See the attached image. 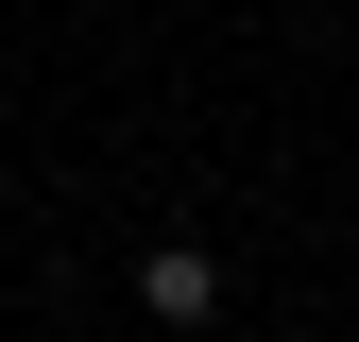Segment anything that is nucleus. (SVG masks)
<instances>
[{"label":"nucleus","mask_w":359,"mask_h":342,"mask_svg":"<svg viewBox=\"0 0 359 342\" xmlns=\"http://www.w3.org/2000/svg\"><path fill=\"white\" fill-rule=\"evenodd\" d=\"M137 308H154V325H222V256H205V240H154V256H137Z\"/></svg>","instance_id":"f257e3e1"}]
</instances>
